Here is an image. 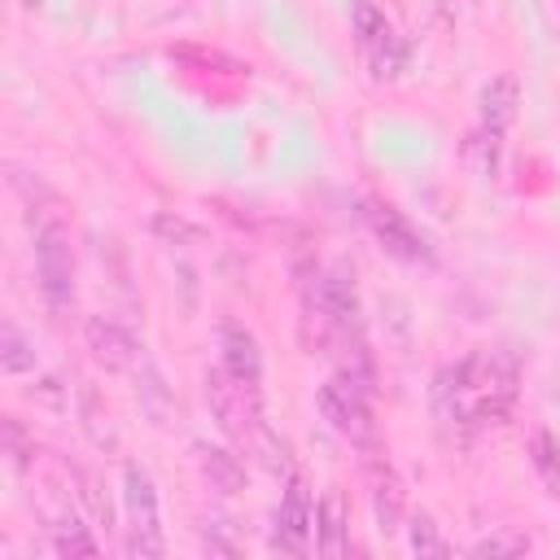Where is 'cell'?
Here are the masks:
<instances>
[{
  "mask_svg": "<svg viewBox=\"0 0 560 560\" xmlns=\"http://www.w3.org/2000/svg\"><path fill=\"white\" fill-rule=\"evenodd\" d=\"M385 31H394V26L385 22V13H381L372 0H354V39H359V48L376 44Z\"/></svg>",
  "mask_w": 560,
  "mask_h": 560,
  "instance_id": "ffe728a7",
  "label": "cell"
},
{
  "mask_svg": "<svg viewBox=\"0 0 560 560\" xmlns=\"http://www.w3.org/2000/svg\"><path fill=\"white\" fill-rule=\"evenodd\" d=\"M153 232H158L162 241H171V245H192V241H201V228L188 223V219H179V214H158V219H153Z\"/></svg>",
  "mask_w": 560,
  "mask_h": 560,
  "instance_id": "7402d4cb",
  "label": "cell"
},
{
  "mask_svg": "<svg viewBox=\"0 0 560 560\" xmlns=\"http://www.w3.org/2000/svg\"><path fill=\"white\" fill-rule=\"evenodd\" d=\"M516 105H521V83L512 74H494L486 88H481V127L490 136H503L516 118Z\"/></svg>",
  "mask_w": 560,
  "mask_h": 560,
  "instance_id": "7c38bea8",
  "label": "cell"
},
{
  "mask_svg": "<svg viewBox=\"0 0 560 560\" xmlns=\"http://www.w3.org/2000/svg\"><path fill=\"white\" fill-rule=\"evenodd\" d=\"M4 455L13 459V468H26L31 455H35V442H26L22 433V420L18 416H4Z\"/></svg>",
  "mask_w": 560,
  "mask_h": 560,
  "instance_id": "603a6c76",
  "label": "cell"
},
{
  "mask_svg": "<svg viewBox=\"0 0 560 560\" xmlns=\"http://www.w3.org/2000/svg\"><path fill=\"white\" fill-rule=\"evenodd\" d=\"M219 346H223V368L241 381V385H254L262 381V359H258V341L241 328V324H223L219 332Z\"/></svg>",
  "mask_w": 560,
  "mask_h": 560,
  "instance_id": "30bf717a",
  "label": "cell"
},
{
  "mask_svg": "<svg viewBox=\"0 0 560 560\" xmlns=\"http://www.w3.org/2000/svg\"><path fill=\"white\" fill-rule=\"evenodd\" d=\"M0 368H4L9 376H22V372L35 368V350H31V341H26L13 324L0 328Z\"/></svg>",
  "mask_w": 560,
  "mask_h": 560,
  "instance_id": "e0dca14e",
  "label": "cell"
},
{
  "mask_svg": "<svg viewBox=\"0 0 560 560\" xmlns=\"http://www.w3.org/2000/svg\"><path fill=\"white\" fill-rule=\"evenodd\" d=\"M52 551L57 556H96V538L88 534V525L74 516V512H61L52 521Z\"/></svg>",
  "mask_w": 560,
  "mask_h": 560,
  "instance_id": "5bb4252c",
  "label": "cell"
},
{
  "mask_svg": "<svg viewBox=\"0 0 560 560\" xmlns=\"http://www.w3.org/2000/svg\"><path fill=\"white\" fill-rule=\"evenodd\" d=\"M363 57H368V66H372V74H376V79H394V74L407 66V48L398 44V35H394V31H385L376 44H368V48H363Z\"/></svg>",
  "mask_w": 560,
  "mask_h": 560,
  "instance_id": "2e32d148",
  "label": "cell"
},
{
  "mask_svg": "<svg viewBox=\"0 0 560 560\" xmlns=\"http://www.w3.org/2000/svg\"><path fill=\"white\" fill-rule=\"evenodd\" d=\"M122 508H127V556L136 560H158L166 551L162 538V516H158V490L153 477L140 464L122 468Z\"/></svg>",
  "mask_w": 560,
  "mask_h": 560,
  "instance_id": "5b68a950",
  "label": "cell"
},
{
  "mask_svg": "<svg viewBox=\"0 0 560 560\" xmlns=\"http://www.w3.org/2000/svg\"><path fill=\"white\" fill-rule=\"evenodd\" d=\"M319 411L363 455L381 451V433H376V420H372V407H368V385H363L359 372H341L328 385H319Z\"/></svg>",
  "mask_w": 560,
  "mask_h": 560,
  "instance_id": "277c9868",
  "label": "cell"
},
{
  "mask_svg": "<svg viewBox=\"0 0 560 560\" xmlns=\"http://www.w3.org/2000/svg\"><path fill=\"white\" fill-rule=\"evenodd\" d=\"M315 547L319 556H346L350 551V521H346V499L341 490H328L315 512Z\"/></svg>",
  "mask_w": 560,
  "mask_h": 560,
  "instance_id": "4fadbf2b",
  "label": "cell"
},
{
  "mask_svg": "<svg viewBox=\"0 0 560 560\" xmlns=\"http://www.w3.org/2000/svg\"><path fill=\"white\" fill-rule=\"evenodd\" d=\"M464 158L472 162L477 175H490L494 162H499V136H490L486 127H477V131L468 136V144H464Z\"/></svg>",
  "mask_w": 560,
  "mask_h": 560,
  "instance_id": "44dd1931",
  "label": "cell"
},
{
  "mask_svg": "<svg viewBox=\"0 0 560 560\" xmlns=\"http://www.w3.org/2000/svg\"><path fill=\"white\" fill-rule=\"evenodd\" d=\"M516 354L512 350H477L468 359H459L455 368L438 372V407L455 420H472V424H486V420H503L512 398H516Z\"/></svg>",
  "mask_w": 560,
  "mask_h": 560,
  "instance_id": "6da1fadb",
  "label": "cell"
},
{
  "mask_svg": "<svg viewBox=\"0 0 560 560\" xmlns=\"http://www.w3.org/2000/svg\"><path fill=\"white\" fill-rule=\"evenodd\" d=\"M311 525H315V516H311V494H306V486L293 477L289 490H284V499H280V508H276L271 551L306 556V547H311Z\"/></svg>",
  "mask_w": 560,
  "mask_h": 560,
  "instance_id": "52a82bcc",
  "label": "cell"
},
{
  "mask_svg": "<svg viewBox=\"0 0 560 560\" xmlns=\"http://www.w3.org/2000/svg\"><path fill=\"white\" fill-rule=\"evenodd\" d=\"M472 551L477 556H521V551H529V538L525 534H490Z\"/></svg>",
  "mask_w": 560,
  "mask_h": 560,
  "instance_id": "cb8c5ba5",
  "label": "cell"
},
{
  "mask_svg": "<svg viewBox=\"0 0 560 560\" xmlns=\"http://www.w3.org/2000/svg\"><path fill=\"white\" fill-rule=\"evenodd\" d=\"M407 547H411L416 556H446V551H451L429 512H416V516H411V525H407Z\"/></svg>",
  "mask_w": 560,
  "mask_h": 560,
  "instance_id": "d6986e66",
  "label": "cell"
},
{
  "mask_svg": "<svg viewBox=\"0 0 560 560\" xmlns=\"http://www.w3.org/2000/svg\"><path fill=\"white\" fill-rule=\"evenodd\" d=\"M74 472H79V486H83V490H79L83 503L92 508V516H96L101 525H109V503H105V494H101V481H96L92 472H83V468H74Z\"/></svg>",
  "mask_w": 560,
  "mask_h": 560,
  "instance_id": "d4e9b609",
  "label": "cell"
},
{
  "mask_svg": "<svg viewBox=\"0 0 560 560\" xmlns=\"http://www.w3.org/2000/svg\"><path fill=\"white\" fill-rule=\"evenodd\" d=\"M206 402L219 420V429L241 442L245 451L258 446V438L267 433V420H262V402H258V389L254 385H241L228 368H214L206 372Z\"/></svg>",
  "mask_w": 560,
  "mask_h": 560,
  "instance_id": "3957f363",
  "label": "cell"
},
{
  "mask_svg": "<svg viewBox=\"0 0 560 560\" xmlns=\"http://www.w3.org/2000/svg\"><path fill=\"white\" fill-rule=\"evenodd\" d=\"M472 4H477V0H438V13H442L446 22H459V18H464Z\"/></svg>",
  "mask_w": 560,
  "mask_h": 560,
  "instance_id": "484cf974",
  "label": "cell"
},
{
  "mask_svg": "<svg viewBox=\"0 0 560 560\" xmlns=\"http://www.w3.org/2000/svg\"><path fill=\"white\" fill-rule=\"evenodd\" d=\"M197 468H201V481L214 490V494H241L245 490V464L223 451V446H210V442H197Z\"/></svg>",
  "mask_w": 560,
  "mask_h": 560,
  "instance_id": "8fae6325",
  "label": "cell"
},
{
  "mask_svg": "<svg viewBox=\"0 0 560 560\" xmlns=\"http://www.w3.org/2000/svg\"><path fill=\"white\" fill-rule=\"evenodd\" d=\"M368 459V477H372V516H376V529L381 534H394L402 525V512H407V499H402V481L398 472L385 464L381 451L363 455Z\"/></svg>",
  "mask_w": 560,
  "mask_h": 560,
  "instance_id": "9c48e42d",
  "label": "cell"
},
{
  "mask_svg": "<svg viewBox=\"0 0 560 560\" xmlns=\"http://www.w3.org/2000/svg\"><path fill=\"white\" fill-rule=\"evenodd\" d=\"M83 337H88L92 359H96L101 368H109V372H127V368H136V359H140L136 337H131L118 319H109V315H92V319L83 324Z\"/></svg>",
  "mask_w": 560,
  "mask_h": 560,
  "instance_id": "ba28073f",
  "label": "cell"
},
{
  "mask_svg": "<svg viewBox=\"0 0 560 560\" xmlns=\"http://www.w3.org/2000/svg\"><path fill=\"white\" fill-rule=\"evenodd\" d=\"M35 271H39L44 306L61 319L74 306V245L57 210H39L35 219Z\"/></svg>",
  "mask_w": 560,
  "mask_h": 560,
  "instance_id": "7a4b0ae2",
  "label": "cell"
},
{
  "mask_svg": "<svg viewBox=\"0 0 560 560\" xmlns=\"http://www.w3.org/2000/svg\"><path fill=\"white\" fill-rule=\"evenodd\" d=\"M529 464L534 472L542 477V486L551 494H560V442L547 433V429H534L529 433Z\"/></svg>",
  "mask_w": 560,
  "mask_h": 560,
  "instance_id": "9a60e30c",
  "label": "cell"
},
{
  "mask_svg": "<svg viewBox=\"0 0 560 560\" xmlns=\"http://www.w3.org/2000/svg\"><path fill=\"white\" fill-rule=\"evenodd\" d=\"M363 219H368V228L376 232V241H381L389 254H398L402 262H433L429 241L407 223L402 210L381 206V201H363Z\"/></svg>",
  "mask_w": 560,
  "mask_h": 560,
  "instance_id": "8992f818",
  "label": "cell"
},
{
  "mask_svg": "<svg viewBox=\"0 0 560 560\" xmlns=\"http://www.w3.org/2000/svg\"><path fill=\"white\" fill-rule=\"evenodd\" d=\"M79 402H83V429L92 433V442H96V446H114L109 411L101 407V398H96V389H92V385H83V389H79Z\"/></svg>",
  "mask_w": 560,
  "mask_h": 560,
  "instance_id": "ac0fdd59",
  "label": "cell"
}]
</instances>
